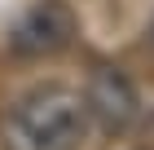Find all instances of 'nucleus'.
<instances>
[{"mask_svg":"<svg viewBox=\"0 0 154 150\" xmlns=\"http://www.w3.org/2000/svg\"><path fill=\"white\" fill-rule=\"evenodd\" d=\"M93 110L71 84H35L0 110V150H84Z\"/></svg>","mask_w":154,"mask_h":150,"instance_id":"1","label":"nucleus"},{"mask_svg":"<svg viewBox=\"0 0 154 150\" xmlns=\"http://www.w3.org/2000/svg\"><path fill=\"white\" fill-rule=\"evenodd\" d=\"M84 102L93 110V124L101 128V132H110V137L137 128V119H141V93H137L132 75L123 66H115V62H97V66L88 71Z\"/></svg>","mask_w":154,"mask_h":150,"instance_id":"2","label":"nucleus"},{"mask_svg":"<svg viewBox=\"0 0 154 150\" xmlns=\"http://www.w3.org/2000/svg\"><path fill=\"white\" fill-rule=\"evenodd\" d=\"M75 40V18L57 0H40L9 27V53L35 58V53H57Z\"/></svg>","mask_w":154,"mask_h":150,"instance_id":"3","label":"nucleus"},{"mask_svg":"<svg viewBox=\"0 0 154 150\" xmlns=\"http://www.w3.org/2000/svg\"><path fill=\"white\" fill-rule=\"evenodd\" d=\"M145 44L154 49V18H150V27H145Z\"/></svg>","mask_w":154,"mask_h":150,"instance_id":"4","label":"nucleus"}]
</instances>
